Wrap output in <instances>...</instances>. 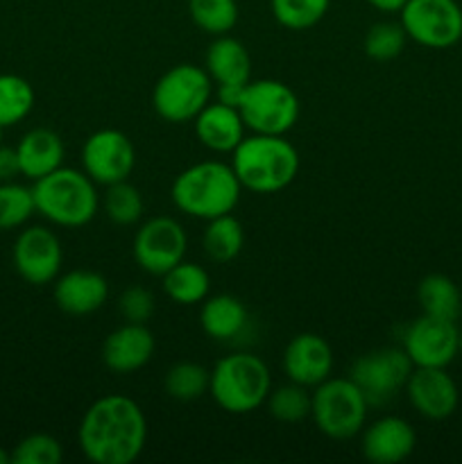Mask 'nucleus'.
I'll list each match as a JSON object with an SVG mask.
<instances>
[{"label":"nucleus","mask_w":462,"mask_h":464,"mask_svg":"<svg viewBox=\"0 0 462 464\" xmlns=\"http://www.w3.org/2000/svg\"><path fill=\"white\" fill-rule=\"evenodd\" d=\"M148 442V420L134 399L104 394L86 408L77 429L82 453L95 464H131Z\"/></svg>","instance_id":"obj_1"},{"label":"nucleus","mask_w":462,"mask_h":464,"mask_svg":"<svg viewBox=\"0 0 462 464\" xmlns=\"http://www.w3.org/2000/svg\"><path fill=\"white\" fill-rule=\"evenodd\" d=\"M231 154V168L240 186L258 195L288 188L299 172V152L284 136H245Z\"/></svg>","instance_id":"obj_2"},{"label":"nucleus","mask_w":462,"mask_h":464,"mask_svg":"<svg viewBox=\"0 0 462 464\" xmlns=\"http://www.w3.org/2000/svg\"><path fill=\"white\" fill-rule=\"evenodd\" d=\"M240 190L243 186L229 163L202 161L177 175L170 195L181 213L208 222L234 211Z\"/></svg>","instance_id":"obj_3"},{"label":"nucleus","mask_w":462,"mask_h":464,"mask_svg":"<svg viewBox=\"0 0 462 464\" xmlns=\"http://www.w3.org/2000/svg\"><path fill=\"white\" fill-rule=\"evenodd\" d=\"M34 193L36 213L57 227H77L89 225L95 218L100 207L95 181L84 170L75 168H57L50 175L41 177L32 186Z\"/></svg>","instance_id":"obj_4"},{"label":"nucleus","mask_w":462,"mask_h":464,"mask_svg":"<svg viewBox=\"0 0 462 464\" xmlns=\"http://www.w3.org/2000/svg\"><path fill=\"white\" fill-rule=\"evenodd\" d=\"M270 390V370L261 358L247 352L231 353L217 361L208 385L213 401L231 415H247L261 408Z\"/></svg>","instance_id":"obj_5"},{"label":"nucleus","mask_w":462,"mask_h":464,"mask_svg":"<svg viewBox=\"0 0 462 464\" xmlns=\"http://www.w3.org/2000/svg\"><path fill=\"white\" fill-rule=\"evenodd\" d=\"M311 417L331 440H351L365 429L370 401L351 379H326L313 388Z\"/></svg>","instance_id":"obj_6"},{"label":"nucleus","mask_w":462,"mask_h":464,"mask_svg":"<svg viewBox=\"0 0 462 464\" xmlns=\"http://www.w3.org/2000/svg\"><path fill=\"white\" fill-rule=\"evenodd\" d=\"M213 80L207 68L177 63L163 72L152 91V107L166 122H190L211 102Z\"/></svg>","instance_id":"obj_7"},{"label":"nucleus","mask_w":462,"mask_h":464,"mask_svg":"<svg viewBox=\"0 0 462 464\" xmlns=\"http://www.w3.org/2000/svg\"><path fill=\"white\" fill-rule=\"evenodd\" d=\"M238 111L254 134L285 136L299 118V100L284 82L256 80L245 84Z\"/></svg>","instance_id":"obj_8"},{"label":"nucleus","mask_w":462,"mask_h":464,"mask_svg":"<svg viewBox=\"0 0 462 464\" xmlns=\"http://www.w3.org/2000/svg\"><path fill=\"white\" fill-rule=\"evenodd\" d=\"M399 14L408 39L424 48L447 50L462 39V7L457 0H408Z\"/></svg>","instance_id":"obj_9"},{"label":"nucleus","mask_w":462,"mask_h":464,"mask_svg":"<svg viewBox=\"0 0 462 464\" xmlns=\"http://www.w3.org/2000/svg\"><path fill=\"white\" fill-rule=\"evenodd\" d=\"M415 370L403 347H380L356 358L349 372V379L362 390L367 401L385 403L408 383V376Z\"/></svg>","instance_id":"obj_10"},{"label":"nucleus","mask_w":462,"mask_h":464,"mask_svg":"<svg viewBox=\"0 0 462 464\" xmlns=\"http://www.w3.org/2000/svg\"><path fill=\"white\" fill-rule=\"evenodd\" d=\"M188 236L184 227L168 216L149 218L136 231L131 254L136 266L152 276H163L170 267L184 261Z\"/></svg>","instance_id":"obj_11"},{"label":"nucleus","mask_w":462,"mask_h":464,"mask_svg":"<svg viewBox=\"0 0 462 464\" xmlns=\"http://www.w3.org/2000/svg\"><path fill=\"white\" fill-rule=\"evenodd\" d=\"M136 166V150L120 130H98L82 148V168L95 184L111 186L125 181Z\"/></svg>","instance_id":"obj_12"},{"label":"nucleus","mask_w":462,"mask_h":464,"mask_svg":"<svg viewBox=\"0 0 462 464\" xmlns=\"http://www.w3.org/2000/svg\"><path fill=\"white\" fill-rule=\"evenodd\" d=\"M456 322L421 315L403 331L401 347L415 367H448L457 358Z\"/></svg>","instance_id":"obj_13"},{"label":"nucleus","mask_w":462,"mask_h":464,"mask_svg":"<svg viewBox=\"0 0 462 464\" xmlns=\"http://www.w3.org/2000/svg\"><path fill=\"white\" fill-rule=\"evenodd\" d=\"M18 276L32 285L53 284L62 270L63 252L57 234L48 227H27L18 234L12 252Z\"/></svg>","instance_id":"obj_14"},{"label":"nucleus","mask_w":462,"mask_h":464,"mask_svg":"<svg viewBox=\"0 0 462 464\" xmlns=\"http://www.w3.org/2000/svg\"><path fill=\"white\" fill-rule=\"evenodd\" d=\"M403 390L410 406L430 421L448 420L460 403V392L447 367H415Z\"/></svg>","instance_id":"obj_15"},{"label":"nucleus","mask_w":462,"mask_h":464,"mask_svg":"<svg viewBox=\"0 0 462 464\" xmlns=\"http://www.w3.org/2000/svg\"><path fill=\"white\" fill-rule=\"evenodd\" d=\"M361 449L365 460L374 464H399L412 456L417 433L403 417L385 415L361 430Z\"/></svg>","instance_id":"obj_16"},{"label":"nucleus","mask_w":462,"mask_h":464,"mask_svg":"<svg viewBox=\"0 0 462 464\" xmlns=\"http://www.w3.org/2000/svg\"><path fill=\"white\" fill-rule=\"evenodd\" d=\"M284 372L293 383L315 388L333 372L331 344L317 334H299L285 344Z\"/></svg>","instance_id":"obj_17"},{"label":"nucleus","mask_w":462,"mask_h":464,"mask_svg":"<svg viewBox=\"0 0 462 464\" xmlns=\"http://www.w3.org/2000/svg\"><path fill=\"white\" fill-rule=\"evenodd\" d=\"M154 349L157 340L148 324L125 322L104 338L102 362L113 374H134L152 361Z\"/></svg>","instance_id":"obj_18"},{"label":"nucleus","mask_w":462,"mask_h":464,"mask_svg":"<svg viewBox=\"0 0 462 464\" xmlns=\"http://www.w3.org/2000/svg\"><path fill=\"white\" fill-rule=\"evenodd\" d=\"M107 297L109 284L100 272L71 270L54 279V304L66 315H91L104 306Z\"/></svg>","instance_id":"obj_19"},{"label":"nucleus","mask_w":462,"mask_h":464,"mask_svg":"<svg viewBox=\"0 0 462 464\" xmlns=\"http://www.w3.org/2000/svg\"><path fill=\"white\" fill-rule=\"evenodd\" d=\"M195 136L207 150L217 154L234 152L245 139L243 116L236 107L222 102H208L202 111L195 116Z\"/></svg>","instance_id":"obj_20"},{"label":"nucleus","mask_w":462,"mask_h":464,"mask_svg":"<svg viewBox=\"0 0 462 464\" xmlns=\"http://www.w3.org/2000/svg\"><path fill=\"white\" fill-rule=\"evenodd\" d=\"M16 154L21 175L36 181L62 168L63 140L57 131L48 130V127H36L18 140Z\"/></svg>","instance_id":"obj_21"},{"label":"nucleus","mask_w":462,"mask_h":464,"mask_svg":"<svg viewBox=\"0 0 462 464\" xmlns=\"http://www.w3.org/2000/svg\"><path fill=\"white\" fill-rule=\"evenodd\" d=\"M199 324L211 340L217 343H231L240 338L249 326V311L234 295H208L202 302L199 311Z\"/></svg>","instance_id":"obj_22"},{"label":"nucleus","mask_w":462,"mask_h":464,"mask_svg":"<svg viewBox=\"0 0 462 464\" xmlns=\"http://www.w3.org/2000/svg\"><path fill=\"white\" fill-rule=\"evenodd\" d=\"M207 72L216 84L245 86L252 77V57L243 41L229 34L216 36L207 50Z\"/></svg>","instance_id":"obj_23"},{"label":"nucleus","mask_w":462,"mask_h":464,"mask_svg":"<svg viewBox=\"0 0 462 464\" xmlns=\"http://www.w3.org/2000/svg\"><path fill=\"white\" fill-rule=\"evenodd\" d=\"M417 302L421 315L457 322L462 317V293L456 281L447 275H426L417 285Z\"/></svg>","instance_id":"obj_24"},{"label":"nucleus","mask_w":462,"mask_h":464,"mask_svg":"<svg viewBox=\"0 0 462 464\" xmlns=\"http://www.w3.org/2000/svg\"><path fill=\"white\" fill-rule=\"evenodd\" d=\"M163 293L170 302L179 306H195L202 304L211 293V276L202 266L181 261L161 276Z\"/></svg>","instance_id":"obj_25"},{"label":"nucleus","mask_w":462,"mask_h":464,"mask_svg":"<svg viewBox=\"0 0 462 464\" xmlns=\"http://www.w3.org/2000/svg\"><path fill=\"white\" fill-rule=\"evenodd\" d=\"M202 247L208 261L220 263V266L238 258V254L245 247V229L240 220H236L231 213L208 220L202 236Z\"/></svg>","instance_id":"obj_26"},{"label":"nucleus","mask_w":462,"mask_h":464,"mask_svg":"<svg viewBox=\"0 0 462 464\" xmlns=\"http://www.w3.org/2000/svg\"><path fill=\"white\" fill-rule=\"evenodd\" d=\"M34 109V89L30 82L14 72L0 75V125H18Z\"/></svg>","instance_id":"obj_27"},{"label":"nucleus","mask_w":462,"mask_h":464,"mask_svg":"<svg viewBox=\"0 0 462 464\" xmlns=\"http://www.w3.org/2000/svg\"><path fill=\"white\" fill-rule=\"evenodd\" d=\"M208 385H211V372L190 361L172 365L163 379L166 394L175 401H195L208 392Z\"/></svg>","instance_id":"obj_28"},{"label":"nucleus","mask_w":462,"mask_h":464,"mask_svg":"<svg viewBox=\"0 0 462 464\" xmlns=\"http://www.w3.org/2000/svg\"><path fill=\"white\" fill-rule=\"evenodd\" d=\"M190 21L211 36L229 34L238 23L236 0H188Z\"/></svg>","instance_id":"obj_29"},{"label":"nucleus","mask_w":462,"mask_h":464,"mask_svg":"<svg viewBox=\"0 0 462 464\" xmlns=\"http://www.w3.org/2000/svg\"><path fill=\"white\" fill-rule=\"evenodd\" d=\"M311 406L313 397L308 394V388L293 381L288 385L270 390L267 394V411L276 421H284V424H299L311 417Z\"/></svg>","instance_id":"obj_30"},{"label":"nucleus","mask_w":462,"mask_h":464,"mask_svg":"<svg viewBox=\"0 0 462 464\" xmlns=\"http://www.w3.org/2000/svg\"><path fill=\"white\" fill-rule=\"evenodd\" d=\"M36 213L34 193L16 181H0V231L25 225Z\"/></svg>","instance_id":"obj_31"},{"label":"nucleus","mask_w":462,"mask_h":464,"mask_svg":"<svg viewBox=\"0 0 462 464\" xmlns=\"http://www.w3.org/2000/svg\"><path fill=\"white\" fill-rule=\"evenodd\" d=\"M270 5L279 25L302 32L315 27L326 16L331 0H270Z\"/></svg>","instance_id":"obj_32"},{"label":"nucleus","mask_w":462,"mask_h":464,"mask_svg":"<svg viewBox=\"0 0 462 464\" xmlns=\"http://www.w3.org/2000/svg\"><path fill=\"white\" fill-rule=\"evenodd\" d=\"M104 213L118 227H131L143 216V195L130 181H116L104 193Z\"/></svg>","instance_id":"obj_33"},{"label":"nucleus","mask_w":462,"mask_h":464,"mask_svg":"<svg viewBox=\"0 0 462 464\" xmlns=\"http://www.w3.org/2000/svg\"><path fill=\"white\" fill-rule=\"evenodd\" d=\"M408 34L403 30L401 21H380L367 30L365 34V53L374 62H392L406 48Z\"/></svg>","instance_id":"obj_34"},{"label":"nucleus","mask_w":462,"mask_h":464,"mask_svg":"<svg viewBox=\"0 0 462 464\" xmlns=\"http://www.w3.org/2000/svg\"><path fill=\"white\" fill-rule=\"evenodd\" d=\"M62 458V444L48 433L27 435L12 451V464H59Z\"/></svg>","instance_id":"obj_35"},{"label":"nucleus","mask_w":462,"mask_h":464,"mask_svg":"<svg viewBox=\"0 0 462 464\" xmlns=\"http://www.w3.org/2000/svg\"><path fill=\"white\" fill-rule=\"evenodd\" d=\"M118 311L122 320L134 322V324H148L157 311V299L143 285H130L125 293L118 297Z\"/></svg>","instance_id":"obj_36"},{"label":"nucleus","mask_w":462,"mask_h":464,"mask_svg":"<svg viewBox=\"0 0 462 464\" xmlns=\"http://www.w3.org/2000/svg\"><path fill=\"white\" fill-rule=\"evenodd\" d=\"M16 175H21L16 148L0 145V181H14Z\"/></svg>","instance_id":"obj_37"},{"label":"nucleus","mask_w":462,"mask_h":464,"mask_svg":"<svg viewBox=\"0 0 462 464\" xmlns=\"http://www.w3.org/2000/svg\"><path fill=\"white\" fill-rule=\"evenodd\" d=\"M243 89L245 86H238V84H217V91H216L217 102L238 109L240 98H243Z\"/></svg>","instance_id":"obj_38"},{"label":"nucleus","mask_w":462,"mask_h":464,"mask_svg":"<svg viewBox=\"0 0 462 464\" xmlns=\"http://www.w3.org/2000/svg\"><path fill=\"white\" fill-rule=\"evenodd\" d=\"M367 3H370L374 9H379V12L394 14V12H401L403 5H406L408 0H367Z\"/></svg>","instance_id":"obj_39"},{"label":"nucleus","mask_w":462,"mask_h":464,"mask_svg":"<svg viewBox=\"0 0 462 464\" xmlns=\"http://www.w3.org/2000/svg\"><path fill=\"white\" fill-rule=\"evenodd\" d=\"M9 462H12V453H7L3 447H0V464H9Z\"/></svg>","instance_id":"obj_40"},{"label":"nucleus","mask_w":462,"mask_h":464,"mask_svg":"<svg viewBox=\"0 0 462 464\" xmlns=\"http://www.w3.org/2000/svg\"><path fill=\"white\" fill-rule=\"evenodd\" d=\"M457 356H462V331L457 334Z\"/></svg>","instance_id":"obj_41"},{"label":"nucleus","mask_w":462,"mask_h":464,"mask_svg":"<svg viewBox=\"0 0 462 464\" xmlns=\"http://www.w3.org/2000/svg\"><path fill=\"white\" fill-rule=\"evenodd\" d=\"M3 136H5V127L0 125V145H3Z\"/></svg>","instance_id":"obj_42"}]
</instances>
